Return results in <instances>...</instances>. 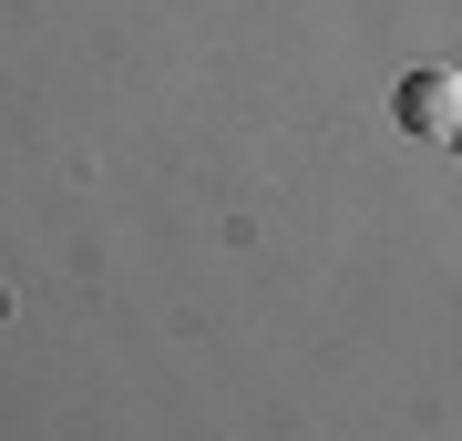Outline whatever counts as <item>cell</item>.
Returning a JSON list of instances; mask_svg holds the SVG:
<instances>
[{
    "label": "cell",
    "instance_id": "cell-1",
    "mask_svg": "<svg viewBox=\"0 0 462 441\" xmlns=\"http://www.w3.org/2000/svg\"><path fill=\"white\" fill-rule=\"evenodd\" d=\"M391 114H401V133H421V144H452L462 133V72H401Z\"/></svg>",
    "mask_w": 462,
    "mask_h": 441
},
{
    "label": "cell",
    "instance_id": "cell-2",
    "mask_svg": "<svg viewBox=\"0 0 462 441\" xmlns=\"http://www.w3.org/2000/svg\"><path fill=\"white\" fill-rule=\"evenodd\" d=\"M452 144H462V133H452Z\"/></svg>",
    "mask_w": 462,
    "mask_h": 441
}]
</instances>
